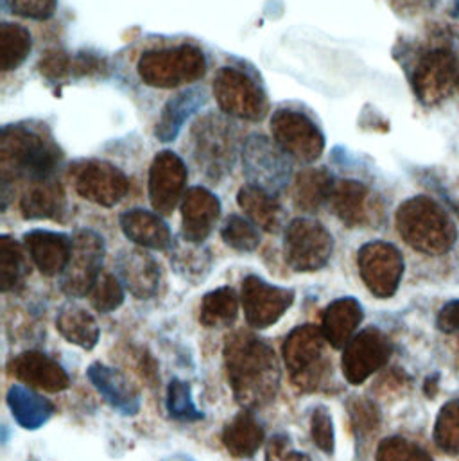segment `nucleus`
Masks as SVG:
<instances>
[{
    "label": "nucleus",
    "mask_w": 459,
    "mask_h": 461,
    "mask_svg": "<svg viewBox=\"0 0 459 461\" xmlns=\"http://www.w3.org/2000/svg\"><path fill=\"white\" fill-rule=\"evenodd\" d=\"M221 440L231 456L248 460L253 458L266 444V431L255 419L253 411L242 410L225 426Z\"/></svg>",
    "instance_id": "obj_28"
},
{
    "label": "nucleus",
    "mask_w": 459,
    "mask_h": 461,
    "mask_svg": "<svg viewBox=\"0 0 459 461\" xmlns=\"http://www.w3.org/2000/svg\"><path fill=\"white\" fill-rule=\"evenodd\" d=\"M214 97L220 108L235 119L260 121L267 112V99L260 86L242 70L225 67L214 79Z\"/></svg>",
    "instance_id": "obj_16"
},
{
    "label": "nucleus",
    "mask_w": 459,
    "mask_h": 461,
    "mask_svg": "<svg viewBox=\"0 0 459 461\" xmlns=\"http://www.w3.org/2000/svg\"><path fill=\"white\" fill-rule=\"evenodd\" d=\"M357 267L366 289L381 300L392 298L404 276V257L400 249L386 240H372L359 248Z\"/></svg>",
    "instance_id": "obj_9"
},
{
    "label": "nucleus",
    "mask_w": 459,
    "mask_h": 461,
    "mask_svg": "<svg viewBox=\"0 0 459 461\" xmlns=\"http://www.w3.org/2000/svg\"><path fill=\"white\" fill-rule=\"evenodd\" d=\"M59 158L61 155L56 146L38 133L22 126L4 128L0 139V171L4 185L18 178H31L32 182L52 178Z\"/></svg>",
    "instance_id": "obj_3"
},
{
    "label": "nucleus",
    "mask_w": 459,
    "mask_h": 461,
    "mask_svg": "<svg viewBox=\"0 0 459 461\" xmlns=\"http://www.w3.org/2000/svg\"><path fill=\"white\" fill-rule=\"evenodd\" d=\"M7 374L22 384L47 393H59L70 386L67 370L40 350H25L14 356L7 365Z\"/></svg>",
    "instance_id": "obj_19"
},
{
    "label": "nucleus",
    "mask_w": 459,
    "mask_h": 461,
    "mask_svg": "<svg viewBox=\"0 0 459 461\" xmlns=\"http://www.w3.org/2000/svg\"><path fill=\"white\" fill-rule=\"evenodd\" d=\"M334 185L332 175L325 169H303L296 175L292 184V203L302 212H318L330 202Z\"/></svg>",
    "instance_id": "obj_31"
},
{
    "label": "nucleus",
    "mask_w": 459,
    "mask_h": 461,
    "mask_svg": "<svg viewBox=\"0 0 459 461\" xmlns=\"http://www.w3.org/2000/svg\"><path fill=\"white\" fill-rule=\"evenodd\" d=\"M90 303L92 307L101 312V314H108L117 311L124 300H126V287L122 285V282L119 280L117 275L112 273H103L99 276V280L95 282V285L90 291Z\"/></svg>",
    "instance_id": "obj_38"
},
{
    "label": "nucleus",
    "mask_w": 459,
    "mask_h": 461,
    "mask_svg": "<svg viewBox=\"0 0 459 461\" xmlns=\"http://www.w3.org/2000/svg\"><path fill=\"white\" fill-rule=\"evenodd\" d=\"M221 216V203L205 187H193L182 200V233L194 244H203Z\"/></svg>",
    "instance_id": "obj_22"
},
{
    "label": "nucleus",
    "mask_w": 459,
    "mask_h": 461,
    "mask_svg": "<svg viewBox=\"0 0 459 461\" xmlns=\"http://www.w3.org/2000/svg\"><path fill=\"white\" fill-rule=\"evenodd\" d=\"M221 237L227 246L233 248L235 251H242V253L255 251L260 244L258 227L253 221H249L242 216H237V214H231L225 221V225L221 229Z\"/></svg>",
    "instance_id": "obj_40"
},
{
    "label": "nucleus",
    "mask_w": 459,
    "mask_h": 461,
    "mask_svg": "<svg viewBox=\"0 0 459 461\" xmlns=\"http://www.w3.org/2000/svg\"><path fill=\"white\" fill-rule=\"evenodd\" d=\"M223 357L233 399L242 410H260L276 399L282 372L267 341L238 330L227 339Z\"/></svg>",
    "instance_id": "obj_1"
},
{
    "label": "nucleus",
    "mask_w": 459,
    "mask_h": 461,
    "mask_svg": "<svg viewBox=\"0 0 459 461\" xmlns=\"http://www.w3.org/2000/svg\"><path fill=\"white\" fill-rule=\"evenodd\" d=\"M203 92L189 90L171 99L162 110L160 121L157 124V137L162 142H171L178 137L184 122L203 104Z\"/></svg>",
    "instance_id": "obj_32"
},
{
    "label": "nucleus",
    "mask_w": 459,
    "mask_h": 461,
    "mask_svg": "<svg viewBox=\"0 0 459 461\" xmlns=\"http://www.w3.org/2000/svg\"><path fill=\"white\" fill-rule=\"evenodd\" d=\"M104 239L97 231L77 230L72 235V253L65 271L59 275V287L70 298L90 294L92 287L103 275Z\"/></svg>",
    "instance_id": "obj_8"
},
{
    "label": "nucleus",
    "mask_w": 459,
    "mask_h": 461,
    "mask_svg": "<svg viewBox=\"0 0 459 461\" xmlns=\"http://www.w3.org/2000/svg\"><path fill=\"white\" fill-rule=\"evenodd\" d=\"M137 68L148 86L169 90L202 79L207 72V59L198 47L180 45L144 52Z\"/></svg>",
    "instance_id": "obj_6"
},
{
    "label": "nucleus",
    "mask_w": 459,
    "mask_h": 461,
    "mask_svg": "<svg viewBox=\"0 0 459 461\" xmlns=\"http://www.w3.org/2000/svg\"><path fill=\"white\" fill-rule=\"evenodd\" d=\"M32 47L31 32L18 23H2L0 27V68L4 72L18 68Z\"/></svg>",
    "instance_id": "obj_35"
},
{
    "label": "nucleus",
    "mask_w": 459,
    "mask_h": 461,
    "mask_svg": "<svg viewBox=\"0 0 459 461\" xmlns=\"http://www.w3.org/2000/svg\"><path fill=\"white\" fill-rule=\"evenodd\" d=\"M237 203L248 220L258 229L269 233H276L282 229L284 211L274 194L255 185H246L238 191Z\"/></svg>",
    "instance_id": "obj_30"
},
{
    "label": "nucleus",
    "mask_w": 459,
    "mask_h": 461,
    "mask_svg": "<svg viewBox=\"0 0 459 461\" xmlns=\"http://www.w3.org/2000/svg\"><path fill=\"white\" fill-rule=\"evenodd\" d=\"M187 180V166L176 153H158L149 169V200L155 212L162 216L173 214L185 196Z\"/></svg>",
    "instance_id": "obj_18"
},
{
    "label": "nucleus",
    "mask_w": 459,
    "mask_h": 461,
    "mask_svg": "<svg viewBox=\"0 0 459 461\" xmlns=\"http://www.w3.org/2000/svg\"><path fill=\"white\" fill-rule=\"evenodd\" d=\"M5 402L16 424L27 431L43 428L54 415V404L25 384H13L7 390Z\"/></svg>",
    "instance_id": "obj_26"
},
{
    "label": "nucleus",
    "mask_w": 459,
    "mask_h": 461,
    "mask_svg": "<svg viewBox=\"0 0 459 461\" xmlns=\"http://www.w3.org/2000/svg\"><path fill=\"white\" fill-rule=\"evenodd\" d=\"M363 320L364 311L357 298H336L327 305L321 316V330L327 343L336 350H343L346 343L357 334Z\"/></svg>",
    "instance_id": "obj_24"
},
{
    "label": "nucleus",
    "mask_w": 459,
    "mask_h": 461,
    "mask_svg": "<svg viewBox=\"0 0 459 461\" xmlns=\"http://www.w3.org/2000/svg\"><path fill=\"white\" fill-rule=\"evenodd\" d=\"M271 133L276 146L302 164L316 162L325 149V139L318 126L305 113L294 110H276L271 117Z\"/></svg>",
    "instance_id": "obj_12"
},
{
    "label": "nucleus",
    "mask_w": 459,
    "mask_h": 461,
    "mask_svg": "<svg viewBox=\"0 0 459 461\" xmlns=\"http://www.w3.org/2000/svg\"><path fill=\"white\" fill-rule=\"evenodd\" d=\"M104 59H99L92 54H81L76 59H72V72L77 76H92L99 74L103 70Z\"/></svg>",
    "instance_id": "obj_48"
},
{
    "label": "nucleus",
    "mask_w": 459,
    "mask_h": 461,
    "mask_svg": "<svg viewBox=\"0 0 459 461\" xmlns=\"http://www.w3.org/2000/svg\"><path fill=\"white\" fill-rule=\"evenodd\" d=\"M310 437L314 446L323 455H334L336 451V428L332 413L327 406H316L310 413Z\"/></svg>",
    "instance_id": "obj_42"
},
{
    "label": "nucleus",
    "mask_w": 459,
    "mask_h": 461,
    "mask_svg": "<svg viewBox=\"0 0 459 461\" xmlns=\"http://www.w3.org/2000/svg\"><path fill=\"white\" fill-rule=\"evenodd\" d=\"M436 325L446 334H459V300H453L442 307Z\"/></svg>",
    "instance_id": "obj_47"
},
{
    "label": "nucleus",
    "mask_w": 459,
    "mask_h": 461,
    "mask_svg": "<svg viewBox=\"0 0 459 461\" xmlns=\"http://www.w3.org/2000/svg\"><path fill=\"white\" fill-rule=\"evenodd\" d=\"M348 415H350L356 433L361 437L372 435L374 431H377V428L381 424V413H379L377 406L368 399H359V397L350 399L348 401Z\"/></svg>",
    "instance_id": "obj_43"
},
{
    "label": "nucleus",
    "mask_w": 459,
    "mask_h": 461,
    "mask_svg": "<svg viewBox=\"0 0 459 461\" xmlns=\"http://www.w3.org/2000/svg\"><path fill=\"white\" fill-rule=\"evenodd\" d=\"M191 155L209 180H223L235 162L237 135L229 121L216 113L200 117L191 128Z\"/></svg>",
    "instance_id": "obj_5"
},
{
    "label": "nucleus",
    "mask_w": 459,
    "mask_h": 461,
    "mask_svg": "<svg viewBox=\"0 0 459 461\" xmlns=\"http://www.w3.org/2000/svg\"><path fill=\"white\" fill-rule=\"evenodd\" d=\"M393 354L390 338L377 327L359 330L343 348L341 372L348 384L359 386L388 365Z\"/></svg>",
    "instance_id": "obj_11"
},
{
    "label": "nucleus",
    "mask_w": 459,
    "mask_h": 461,
    "mask_svg": "<svg viewBox=\"0 0 459 461\" xmlns=\"http://www.w3.org/2000/svg\"><path fill=\"white\" fill-rule=\"evenodd\" d=\"M264 461H312L303 451H298L289 435H274L266 442Z\"/></svg>",
    "instance_id": "obj_44"
},
{
    "label": "nucleus",
    "mask_w": 459,
    "mask_h": 461,
    "mask_svg": "<svg viewBox=\"0 0 459 461\" xmlns=\"http://www.w3.org/2000/svg\"><path fill=\"white\" fill-rule=\"evenodd\" d=\"M328 203L336 218L348 229H370L384 220L382 202L363 182H338Z\"/></svg>",
    "instance_id": "obj_17"
},
{
    "label": "nucleus",
    "mask_w": 459,
    "mask_h": 461,
    "mask_svg": "<svg viewBox=\"0 0 459 461\" xmlns=\"http://www.w3.org/2000/svg\"><path fill=\"white\" fill-rule=\"evenodd\" d=\"M242 167L249 185L271 194L280 193L291 176L287 155L264 135H253L242 149Z\"/></svg>",
    "instance_id": "obj_13"
},
{
    "label": "nucleus",
    "mask_w": 459,
    "mask_h": 461,
    "mask_svg": "<svg viewBox=\"0 0 459 461\" xmlns=\"http://www.w3.org/2000/svg\"><path fill=\"white\" fill-rule=\"evenodd\" d=\"M458 86H459V77H458Z\"/></svg>",
    "instance_id": "obj_50"
},
{
    "label": "nucleus",
    "mask_w": 459,
    "mask_h": 461,
    "mask_svg": "<svg viewBox=\"0 0 459 461\" xmlns=\"http://www.w3.org/2000/svg\"><path fill=\"white\" fill-rule=\"evenodd\" d=\"M327 345L321 327L312 323L300 325L287 334L282 359L296 388L314 392L332 375V363L325 356Z\"/></svg>",
    "instance_id": "obj_4"
},
{
    "label": "nucleus",
    "mask_w": 459,
    "mask_h": 461,
    "mask_svg": "<svg viewBox=\"0 0 459 461\" xmlns=\"http://www.w3.org/2000/svg\"><path fill=\"white\" fill-rule=\"evenodd\" d=\"M171 262L180 276L191 282H203L212 267V255L202 244H194L185 240L175 248Z\"/></svg>",
    "instance_id": "obj_34"
},
{
    "label": "nucleus",
    "mask_w": 459,
    "mask_h": 461,
    "mask_svg": "<svg viewBox=\"0 0 459 461\" xmlns=\"http://www.w3.org/2000/svg\"><path fill=\"white\" fill-rule=\"evenodd\" d=\"M86 377L101 397L121 415L135 417L142 408V393L119 368L103 363H92Z\"/></svg>",
    "instance_id": "obj_21"
},
{
    "label": "nucleus",
    "mask_w": 459,
    "mask_h": 461,
    "mask_svg": "<svg viewBox=\"0 0 459 461\" xmlns=\"http://www.w3.org/2000/svg\"><path fill=\"white\" fill-rule=\"evenodd\" d=\"M375 461H433L415 442L404 437H388L377 447Z\"/></svg>",
    "instance_id": "obj_41"
},
{
    "label": "nucleus",
    "mask_w": 459,
    "mask_h": 461,
    "mask_svg": "<svg viewBox=\"0 0 459 461\" xmlns=\"http://www.w3.org/2000/svg\"><path fill=\"white\" fill-rule=\"evenodd\" d=\"M395 225L408 246L431 257L449 253L458 239L449 212L429 196L406 200L397 211Z\"/></svg>",
    "instance_id": "obj_2"
},
{
    "label": "nucleus",
    "mask_w": 459,
    "mask_h": 461,
    "mask_svg": "<svg viewBox=\"0 0 459 461\" xmlns=\"http://www.w3.org/2000/svg\"><path fill=\"white\" fill-rule=\"evenodd\" d=\"M458 59L447 47H435L422 54L413 70V90L422 104L446 101L458 85Z\"/></svg>",
    "instance_id": "obj_15"
},
{
    "label": "nucleus",
    "mask_w": 459,
    "mask_h": 461,
    "mask_svg": "<svg viewBox=\"0 0 459 461\" xmlns=\"http://www.w3.org/2000/svg\"><path fill=\"white\" fill-rule=\"evenodd\" d=\"M23 248L41 275L58 276L70 260L72 237L58 231L31 230L23 235Z\"/></svg>",
    "instance_id": "obj_23"
},
{
    "label": "nucleus",
    "mask_w": 459,
    "mask_h": 461,
    "mask_svg": "<svg viewBox=\"0 0 459 461\" xmlns=\"http://www.w3.org/2000/svg\"><path fill=\"white\" fill-rule=\"evenodd\" d=\"M56 329L65 341L83 350H94L101 339V329L95 316L77 305V303H65L56 314Z\"/></svg>",
    "instance_id": "obj_27"
},
{
    "label": "nucleus",
    "mask_w": 459,
    "mask_h": 461,
    "mask_svg": "<svg viewBox=\"0 0 459 461\" xmlns=\"http://www.w3.org/2000/svg\"><path fill=\"white\" fill-rule=\"evenodd\" d=\"M435 442L444 453L459 456V397L440 410L435 424Z\"/></svg>",
    "instance_id": "obj_39"
},
{
    "label": "nucleus",
    "mask_w": 459,
    "mask_h": 461,
    "mask_svg": "<svg viewBox=\"0 0 459 461\" xmlns=\"http://www.w3.org/2000/svg\"><path fill=\"white\" fill-rule=\"evenodd\" d=\"M121 229L124 235L144 249H167L173 244V233L160 214L131 209L121 216Z\"/></svg>",
    "instance_id": "obj_25"
},
{
    "label": "nucleus",
    "mask_w": 459,
    "mask_h": 461,
    "mask_svg": "<svg viewBox=\"0 0 459 461\" xmlns=\"http://www.w3.org/2000/svg\"><path fill=\"white\" fill-rule=\"evenodd\" d=\"M294 289L269 284L258 275H248L240 285V307L249 327L266 330L276 325L292 307Z\"/></svg>",
    "instance_id": "obj_10"
},
{
    "label": "nucleus",
    "mask_w": 459,
    "mask_h": 461,
    "mask_svg": "<svg viewBox=\"0 0 459 461\" xmlns=\"http://www.w3.org/2000/svg\"><path fill=\"white\" fill-rule=\"evenodd\" d=\"M435 2H436V0H399L400 7L406 9V11H411V13L426 11V9L433 7Z\"/></svg>",
    "instance_id": "obj_49"
},
{
    "label": "nucleus",
    "mask_w": 459,
    "mask_h": 461,
    "mask_svg": "<svg viewBox=\"0 0 459 461\" xmlns=\"http://www.w3.org/2000/svg\"><path fill=\"white\" fill-rule=\"evenodd\" d=\"M115 269L119 280L131 296L149 300L158 294L162 284V267L144 248L122 251L117 257Z\"/></svg>",
    "instance_id": "obj_20"
},
{
    "label": "nucleus",
    "mask_w": 459,
    "mask_h": 461,
    "mask_svg": "<svg viewBox=\"0 0 459 461\" xmlns=\"http://www.w3.org/2000/svg\"><path fill=\"white\" fill-rule=\"evenodd\" d=\"M5 4L14 14L31 20L50 18L58 5L56 0H5Z\"/></svg>",
    "instance_id": "obj_46"
},
{
    "label": "nucleus",
    "mask_w": 459,
    "mask_h": 461,
    "mask_svg": "<svg viewBox=\"0 0 459 461\" xmlns=\"http://www.w3.org/2000/svg\"><path fill=\"white\" fill-rule=\"evenodd\" d=\"M240 307V296L231 287H218L209 291L200 303V323L209 329L230 327Z\"/></svg>",
    "instance_id": "obj_33"
},
{
    "label": "nucleus",
    "mask_w": 459,
    "mask_h": 461,
    "mask_svg": "<svg viewBox=\"0 0 459 461\" xmlns=\"http://www.w3.org/2000/svg\"><path fill=\"white\" fill-rule=\"evenodd\" d=\"M40 74L49 81H63L72 74V59L61 50H49L40 59Z\"/></svg>",
    "instance_id": "obj_45"
},
{
    "label": "nucleus",
    "mask_w": 459,
    "mask_h": 461,
    "mask_svg": "<svg viewBox=\"0 0 459 461\" xmlns=\"http://www.w3.org/2000/svg\"><path fill=\"white\" fill-rule=\"evenodd\" d=\"M167 413L175 420L182 422H198L205 419V413L198 410L191 384L175 377L167 386V399H166Z\"/></svg>",
    "instance_id": "obj_37"
},
{
    "label": "nucleus",
    "mask_w": 459,
    "mask_h": 461,
    "mask_svg": "<svg viewBox=\"0 0 459 461\" xmlns=\"http://www.w3.org/2000/svg\"><path fill=\"white\" fill-rule=\"evenodd\" d=\"M25 251L18 240L9 235L0 239V284L2 291H13L27 275Z\"/></svg>",
    "instance_id": "obj_36"
},
{
    "label": "nucleus",
    "mask_w": 459,
    "mask_h": 461,
    "mask_svg": "<svg viewBox=\"0 0 459 461\" xmlns=\"http://www.w3.org/2000/svg\"><path fill=\"white\" fill-rule=\"evenodd\" d=\"M63 211L65 193L52 178L32 182L20 200V212L25 220H58Z\"/></svg>",
    "instance_id": "obj_29"
},
{
    "label": "nucleus",
    "mask_w": 459,
    "mask_h": 461,
    "mask_svg": "<svg viewBox=\"0 0 459 461\" xmlns=\"http://www.w3.org/2000/svg\"><path fill=\"white\" fill-rule=\"evenodd\" d=\"M334 253V237L320 221L310 218L292 220L284 233V255L296 273L323 269Z\"/></svg>",
    "instance_id": "obj_7"
},
{
    "label": "nucleus",
    "mask_w": 459,
    "mask_h": 461,
    "mask_svg": "<svg viewBox=\"0 0 459 461\" xmlns=\"http://www.w3.org/2000/svg\"><path fill=\"white\" fill-rule=\"evenodd\" d=\"M70 176L76 193L83 200L104 209L121 203L130 191L128 176L104 160H83L74 166Z\"/></svg>",
    "instance_id": "obj_14"
}]
</instances>
